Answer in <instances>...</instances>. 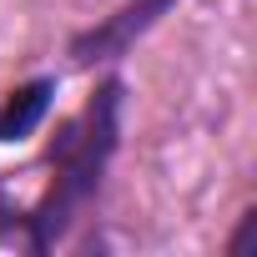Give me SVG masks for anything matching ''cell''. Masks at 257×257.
<instances>
[{
	"instance_id": "7a4b0ae2",
	"label": "cell",
	"mask_w": 257,
	"mask_h": 257,
	"mask_svg": "<svg viewBox=\"0 0 257 257\" xmlns=\"http://www.w3.org/2000/svg\"><path fill=\"white\" fill-rule=\"evenodd\" d=\"M46 106H51V86H46V81H36V86L16 91V96L6 101V111H0V142H16V137H26L31 126L46 116Z\"/></svg>"
},
{
	"instance_id": "6da1fadb",
	"label": "cell",
	"mask_w": 257,
	"mask_h": 257,
	"mask_svg": "<svg viewBox=\"0 0 257 257\" xmlns=\"http://www.w3.org/2000/svg\"><path fill=\"white\" fill-rule=\"evenodd\" d=\"M116 86H106L101 91V101L86 111V121H76L71 132L56 142V162H61V187L51 192V202L41 207V217H36V247H46L61 227H66V217H71V207L96 187V172H101V162H106V152H111V137H116Z\"/></svg>"
}]
</instances>
